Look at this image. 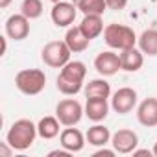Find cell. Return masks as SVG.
<instances>
[{"instance_id":"cell-3","label":"cell","mask_w":157,"mask_h":157,"mask_svg":"<svg viewBox=\"0 0 157 157\" xmlns=\"http://www.w3.org/2000/svg\"><path fill=\"white\" fill-rule=\"evenodd\" d=\"M137 35L135 32L129 28V26H124V24H107L105 30H104V41L109 48L113 50H128V48H133L137 44Z\"/></svg>"},{"instance_id":"cell-7","label":"cell","mask_w":157,"mask_h":157,"mask_svg":"<svg viewBox=\"0 0 157 157\" xmlns=\"http://www.w3.org/2000/svg\"><path fill=\"white\" fill-rule=\"evenodd\" d=\"M78 6L74 2H65V0H61V2L54 4L52 11H50V17H52V22L57 26V28H70L72 22L76 21V15H78Z\"/></svg>"},{"instance_id":"cell-10","label":"cell","mask_w":157,"mask_h":157,"mask_svg":"<svg viewBox=\"0 0 157 157\" xmlns=\"http://www.w3.org/2000/svg\"><path fill=\"white\" fill-rule=\"evenodd\" d=\"M94 68L100 76L107 78V76H115L118 70H122V65H120V54H115L111 50H105V52H100L94 59Z\"/></svg>"},{"instance_id":"cell-20","label":"cell","mask_w":157,"mask_h":157,"mask_svg":"<svg viewBox=\"0 0 157 157\" xmlns=\"http://www.w3.org/2000/svg\"><path fill=\"white\" fill-rule=\"evenodd\" d=\"M59 126H61V122L57 117H43L37 124V133L41 139L50 140L59 135Z\"/></svg>"},{"instance_id":"cell-15","label":"cell","mask_w":157,"mask_h":157,"mask_svg":"<svg viewBox=\"0 0 157 157\" xmlns=\"http://www.w3.org/2000/svg\"><path fill=\"white\" fill-rule=\"evenodd\" d=\"M120 65H122V70H126V72H137L144 65V54L140 52V48H135V46L122 50L120 52Z\"/></svg>"},{"instance_id":"cell-13","label":"cell","mask_w":157,"mask_h":157,"mask_svg":"<svg viewBox=\"0 0 157 157\" xmlns=\"http://www.w3.org/2000/svg\"><path fill=\"white\" fill-rule=\"evenodd\" d=\"M137 120L144 128H155L157 126V98L150 96L144 98L137 107Z\"/></svg>"},{"instance_id":"cell-23","label":"cell","mask_w":157,"mask_h":157,"mask_svg":"<svg viewBox=\"0 0 157 157\" xmlns=\"http://www.w3.org/2000/svg\"><path fill=\"white\" fill-rule=\"evenodd\" d=\"M21 13L24 17H28L30 21H35L43 15V2L41 0H22Z\"/></svg>"},{"instance_id":"cell-27","label":"cell","mask_w":157,"mask_h":157,"mask_svg":"<svg viewBox=\"0 0 157 157\" xmlns=\"http://www.w3.org/2000/svg\"><path fill=\"white\" fill-rule=\"evenodd\" d=\"M133 155H135V157H139V155H148V157H151L153 151H151V150H137V148H135V150H133Z\"/></svg>"},{"instance_id":"cell-14","label":"cell","mask_w":157,"mask_h":157,"mask_svg":"<svg viewBox=\"0 0 157 157\" xmlns=\"http://www.w3.org/2000/svg\"><path fill=\"white\" fill-rule=\"evenodd\" d=\"M109 113V104L107 98H87L85 102V117L93 122H102L105 120Z\"/></svg>"},{"instance_id":"cell-12","label":"cell","mask_w":157,"mask_h":157,"mask_svg":"<svg viewBox=\"0 0 157 157\" xmlns=\"http://www.w3.org/2000/svg\"><path fill=\"white\" fill-rule=\"evenodd\" d=\"M85 140L87 137L74 126H67L61 133H59V142H61V148L68 150L70 153H78L82 151L83 146H85Z\"/></svg>"},{"instance_id":"cell-17","label":"cell","mask_w":157,"mask_h":157,"mask_svg":"<svg viewBox=\"0 0 157 157\" xmlns=\"http://www.w3.org/2000/svg\"><path fill=\"white\" fill-rule=\"evenodd\" d=\"M85 137H87V142L91 146H96V148L111 144V131H109V128H105V126H102L98 122H94V126H91L87 129Z\"/></svg>"},{"instance_id":"cell-11","label":"cell","mask_w":157,"mask_h":157,"mask_svg":"<svg viewBox=\"0 0 157 157\" xmlns=\"http://www.w3.org/2000/svg\"><path fill=\"white\" fill-rule=\"evenodd\" d=\"M4 26H6V35L13 41H22L30 35V19L24 17L22 13L10 15Z\"/></svg>"},{"instance_id":"cell-16","label":"cell","mask_w":157,"mask_h":157,"mask_svg":"<svg viewBox=\"0 0 157 157\" xmlns=\"http://www.w3.org/2000/svg\"><path fill=\"white\" fill-rule=\"evenodd\" d=\"M65 43L68 44V48H70L74 54H78V52H83V50L89 48L91 39L85 37V33L82 32L80 26H70V28L67 30V33H65Z\"/></svg>"},{"instance_id":"cell-19","label":"cell","mask_w":157,"mask_h":157,"mask_svg":"<svg viewBox=\"0 0 157 157\" xmlns=\"http://www.w3.org/2000/svg\"><path fill=\"white\" fill-rule=\"evenodd\" d=\"M85 98H109L111 96V85L104 80V78H96V80H91L85 89Z\"/></svg>"},{"instance_id":"cell-6","label":"cell","mask_w":157,"mask_h":157,"mask_svg":"<svg viewBox=\"0 0 157 157\" xmlns=\"http://www.w3.org/2000/svg\"><path fill=\"white\" fill-rule=\"evenodd\" d=\"M85 115V107L74 100V98H65L56 105V117L59 118L61 126H76L80 124L82 117Z\"/></svg>"},{"instance_id":"cell-29","label":"cell","mask_w":157,"mask_h":157,"mask_svg":"<svg viewBox=\"0 0 157 157\" xmlns=\"http://www.w3.org/2000/svg\"><path fill=\"white\" fill-rule=\"evenodd\" d=\"M10 4H11V0H0V8H2V10H6Z\"/></svg>"},{"instance_id":"cell-4","label":"cell","mask_w":157,"mask_h":157,"mask_svg":"<svg viewBox=\"0 0 157 157\" xmlns=\"http://www.w3.org/2000/svg\"><path fill=\"white\" fill-rule=\"evenodd\" d=\"M44 85H46V74L41 68H22L15 76V87L26 96H35L43 93Z\"/></svg>"},{"instance_id":"cell-25","label":"cell","mask_w":157,"mask_h":157,"mask_svg":"<svg viewBox=\"0 0 157 157\" xmlns=\"http://www.w3.org/2000/svg\"><path fill=\"white\" fill-rule=\"evenodd\" d=\"M115 153H117L115 150H105V148L102 146L98 151H94V153H93V157H113Z\"/></svg>"},{"instance_id":"cell-30","label":"cell","mask_w":157,"mask_h":157,"mask_svg":"<svg viewBox=\"0 0 157 157\" xmlns=\"http://www.w3.org/2000/svg\"><path fill=\"white\" fill-rule=\"evenodd\" d=\"M151 151H153V155H155V157H157V142H155V144H153V150H151Z\"/></svg>"},{"instance_id":"cell-5","label":"cell","mask_w":157,"mask_h":157,"mask_svg":"<svg viewBox=\"0 0 157 157\" xmlns=\"http://www.w3.org/2000/svg\"><path fill=\"white\" fill-rule=\"evenodd\" d=\"M70 54H72V50L68 48L65 39L63 41H50L43 46L41 59L50 68H63L70 61Z\"/></svg>"},{"instance_id":"cell-2","label":"cell","mask_w":157,"mask_h":157,"mask_svg":"<svg viewBox=\"0 0 157 157\" xmlns=\"http://www.w3.org/2000/svg\"><path fill=\"white\" fill-rule=\"evenodd\" d=\"M37 135H39L37 133V126L32 120H28V118H21V120L11 124V128L6 133V140L11 144L13 150L24 151V150L32 148V144L35 142Z\"/></svg>"},{"instance_id":"cell-28","label":"cell","mask_w":157,"mask_h":157,"mask_svg":"<svg viewBox=\"0 0 157 157\" xmlns=\"http://www.w3.org/2000/svg\"><path fill=\"white\" fill-rule=\"evenodd\" d=\"M0 41H2V52H0V56H6V52H8V35L0 37Z\"/></svg>"},{"instance_id":"cell-9","label":"cell","mask_w":157,"mask_h":157,"mask_svg":"<svg viewBox=\"0 0 157 157\" xmlns=\"http://www.w3.org/2000/svg\"><path fill=\"white\" fill-rule=\"evenodd\" d=\"M111 146L117 153H133V150L139 146V135L133 129L122 128L111 135Z\"/></svg>"},{"instance_id":"cell-21","label":"cell","mask_w":157,"mask_h":157,"mask_svg":"<svg viewBox=\"0 0 157 157\" xmlns=\"http://www.w3.org/2000/svg\"><path fill=\"white\" fill-rule=\"evenodd\" d=\"M137 44L140 48L142 54L146 56H157V30L155 28H150V30H144L140 33V37L137 39Z\"/></svg>"},{"instance_id":"cell-26","label":"cell","mask_w":157,"mask_h":157,"mask_svg":"<svg viewBox=\"0 0 157 157\" xmlns=\"http://www.w3.org/2000/svg\"><path fill=\"white\" fill-rule=\"evenodd\" d=\"M68 155H70V151L65 150V148H63V150H52V151L48 153V157H68Z\"/></svg>"},{"instance_id":"cell-18","label":"cell","mask_w":157,"mask_h":157,"mask_svg":"<svg viewBox=\"0 0 157 157\" xmlns=\"http://www.w3.org/2000/svg\"><path fill=\"white\" fill-rule=\"evenodd\" d=\"M80 28H82V32L85 33V37L87 39H96L98 35H102L104 33V19H102V15H83V21H82V24H80Z\"/></svg>"},{"instance_id":"cell-22","label":"cell","mask_w":157,"mask_h":157,"mask_svg":"<svg viewBox=\"0 0 157 157\" xmlns=\"http://www.w3.org/2000/svg\"><path fill=\"white\" fill-rule=\"evenodd\" d=\"M76 6L83 15H104L107 10L105 0H80Z\"/></svg>"},{"instance_id":"cell-31","label":"cell","mask_w":157,"mask_h":157,"mask_svg":"<svg viewBox=\"0 0 157 157\" xmlns=\"http://www.w3.org/2000/svg\"><path fill=\"white\" fill-rule=\"evenodd\" d=\"M50 2H52V4H57V2H61V0H50Z\"/></svg>"},{"instance_id":"cell-24","label":"cell","mask_w":157,"mask_h":157,"mask_svg":"<svg viewBox=\"0 0 157 157\" xmlns=\"http://www.w3.org/2000/svg\"><path fill=\"white\" fill-rule=\"evenodd\" d=\"M105 4H107V10L122 11V10L128 6V0H105Z\"/></svg>"},{"instance_id":"cell-8","label":"cell","mask_w":157,"mask_h":157,"mask_svg":"<svg viewBox=\"0 0 157 157\" xmlns=\"http://www.w3.org/2000/svg\"><path fill=\"white\" fill-rule=\"evenodd\" d=\"M137 105V91L131 87H120L113 98H111V107L118 115H128L135 109Z\"/></svg>"},{"instance_id":"cell-1","label":"cell","mask_w":157,"mask_h":157,"mask_svg":"<svg viewBox=\"0 0 157 157\" xmlns=\"http://www.w3.org/2000/svg\"><path fill=\"white\" fill-rule=\"evenodd\" d=\"M87 76V67L83 61H68L56 80L57 91L65 96H74L83 89V80Z\"/></svg>"},{"instance_id":"cell-32","label":"cell","mask_w":157,"mask_h":157,"mask_svg":"<svg viewBox=\"0 0 157 157\" xmlns=\"http://www.w3.org/2000/svg\"><path fill=\"white\" fill-rule=\"evenodd\" d=\"M70 2H74V4H78V2H80V0H70Z\"/></svg>"}]
</instances>
